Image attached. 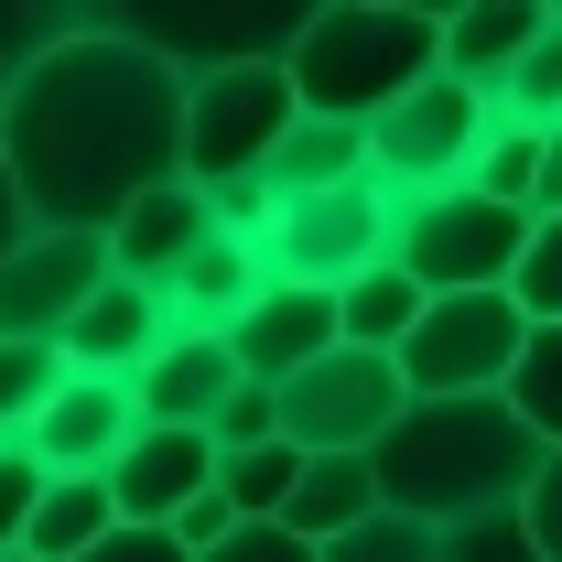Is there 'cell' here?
Returning <instances> with one entry per match:
<instances>
[{
	"mask_svg": "<svg viewBox=\"0 0 562 562\" xmlns=\"http://www.w3.org/2000/svg\"><path fill=\"white\" fill-rule=\"evenodd\" d=\"M390 238H401V195L368 173L347 195H303V206L271 216V281H314V292H347L357 271H379L390 260Z\"/></svg>",
	"mask_w": 562,
	"mask_h": 562,
	"instance_id": "9",
	"label": "cell"
},
{
	"mask_svg": "<svg viewBox=\"0 0 562 562\" xmlns=\"http://www.w3.org/2000/svg\"><path fill=\"white\" fill-rule=\"evenodd\" d=\"M303 120L292 66H227V76H184V184H271L281 140Z\"/></svg>",
	"mask_w": 562,
	"mask_h": 562,
	"instance_id": "4",
	"label": "cell"
},
{
	"mask_svg": "<svg viewBox=\"0 0 562 562\" xmlns=\"http://www.w3.org/2000/svg\"><path fill=\"white\" fill-rule=\"evenodd\" d=\"M281 66H292L303 120L379 131L401 98H422L443 76V11H412V0H314L303 11V44Z\"/></svg>",
	"mask_w": 562,
	"mask_h": 562,
	"instance_id": "3",
	"label": "cell"
},
{
	"mask_svg": "<svg viewBox=\"0 0 562 562\" xmlns=\"http://www.w3.org/2000/svg\"><path fill=\"white\" fill-rule=\"evenodd\" d=\"M0 162L33 227L109 238L140 195L184 184V76L87 11L44 66L0 98Z\"/></svg>",
	"mask_w": 562,
	"mask_h": 562,
	"instance_id": "1",
	"label": "cell"
},
{
	"mask_svg": "<svg viewBox=\"0 0 562 562\" xmlns=\"http://www.w3.org/2000/svg\"><path fill=\"white\" fill-rule=\"evenodd\" d=\"M541 140H552V131L497 120L487 151H476V195H497V206H519V216H541Z\"/></svg>",
	"mask_w": 562,
	"mask_h": 562,
	"instance_id": "24",
	"label": "cell"
},
{
	"mask_svg": "<svg viewBox=\"0 0 562 562\" xmlns=\"http://www.w3.org/2000/svg\"><path fill=\"white\" fill-rule=\"evenodd\" d=\"M109 530H131L120 497H109V476H44V508H33L22 552H33V562H87Z\"/></svg>",
	"mask_w": 562,
	"mask_h": 562,
	"instance_id": "20",
	"label": "cell"
},
{
	"mask_svg": "<svg viewBox=\"0 0 562 562\" xmlns=\"http://www.w3.org/2000/svg\"><path fill=\"white\" fill-rule=\"evenodd\" d=\"M541 22H552V0H465V11H443V76L476 87L497 109L508 76H519V55L541 44Z\"/></svg>",
	"mask_w": 562,
	"mask_h": 562,
	"instance_id": "17",
	"label": "cell"
},
{
	"mask_svg": "<svg viewBox=\"0 0 562 562\" xmlns=\"http://www.w3.org/2000/svg\"><path fill=\"white\" fill-rule=\"evenodd\" d=\"M206 487H216V443H206V432H162V422H140L131 454L109 465V497H120L131 530H173Z\"/></svg>",
	"mask_w": 562,
	"mask_h": 562,
	"instance_id": "14",
	"label": "cell"
},
{
	"mask_svg": "<svg viewBox=\"0 0 562 562\" xmlns=\"http://www.w3.org/2000/svg\"><path fill=\"white\" fill-rule=\"evenodd\" d=\"M325 562H454L443 552V530H412V519H368L357 541H336Z\"/></svg>",
	"mask_w": 562,
	"mask_h": 562,
	"instance_id": "31",
	"label": "cell"
},
{
	"mask_svg": "<svg viewBox=\"0 0 562 562\" xmlns=\"http://www.w3.org/2000/svg\"><path fill=\"white\" fill-rule=\"evenodd\" d=\"M368 519H390V508H379V465H368V454H303V487L281 508V530H303L314 552H336Z\"/></svg>",
	"mask_w": 562,
	"mask_h": 562,
	"instance_id": "19",
	"label": "cell"
},
{
	"mask_svg": "<svg viewBox=\"0 0 562 562\" xmlns=\"http://www.w3.org/2000/svg\"><path fill=\"white\" fill-rule=\"evenodd\" d=\"M216 454H260V443H281V390H260V379H238V401L216 412V432H206Z\"/></svg>",
	"mask_w": 562,
	"mask_h": 562,
	"instance_id": "30",
	"label": "cell"
},
{
	"mask_svg": "<svg viewBox=\"0 0 562 562\" xmlns=\"http://www.w3.org/2000/svg\"><path fill=\"white\" fill-rule=\"evenodd\" d=\"M443 552H454V562H541V541H530V519L508 508V519H476V530H454Z\"/></svg>",
	"mask_w": 562,
	"mask_h": 562,
	"instance_id": "34",
	"label": "cell"
},
{
	"mask_svg": "<svg viewBox=\"0 0 562 562\" xmlns=\"http://www.w3.org/2000/svg\"><path fill=\"white\" fill-rule=\"evenodd\" d=\"M33 508H44V465H33L22 443H0V552H22Z\"/></svg>",
	"mask_w": 562,
	"mask_h": 562,
	"instance_id": "32",
	"label": "cell"
},
{
	"mask_svg": "<svg viewBox=\"0 0 562 562\" xmlns=\"http://www.w3.org/2000/svg\"><path fill=\"white\" fill-rule=\"evenodd\" d=\"M206 562H325V552H314L303 530H281V519H238V530H227Z\"/></svg>",
	"mask_w": 562,
	"mask_h": 562,
	"instance_id": "33",
	"label": "cell"
},
{
	"mask_svg": "<svg viewBox=\"0 0 562 562\" xmlns=\"http://www.w3.org/2000/svg\"><path fill=\"white\" fill-rule=\"evenodd\" d=\"M76 22H87V11H44V0H0V98H11L22 76L44 66V55L66 44Z\"/></svg>",
	"mask_w": 562,
	"mask_h": 562,
	"instance_id": "28",
	"label": "cell"
},
{
	"mask_svg": "<svg viewBox=\"0 0 562 562\" xmlns=\"http://www.w3.org/2000/svg\"><path fill=\"white\" fill-rule=\"evenodd\" d=\"M422 314H432V292H422L401 260H379V271H357L347 292H336V325H347V347H368V357H401Z\"/></svg>",
	"mask_w": 562,
	"mask_h": 562,
	"instance_id": "22",
	"label": "cell"
},
{
	"mask_svg": "<svg viewBox=\"0 0 562 562\" xmlns=\"http://www.w3.org/2000/svg\"><path fill=\"white\" fill-rule=\"evenodd\" d=\"M508 292H519V314H530V325H562V216L530 227V260H519Z\"/></svg>",
	"mask_w": 562,
	"mask_h": 562,
	"instance_id": "29",
	"label": "cell"
},
{
	"mask_svg": "<svg viewBox=\"0 0 562 562\" xmlns=\"http://www.w3.org/2000/svg\"><path fill=\"white\" fill-rule=\"evenodd\" d=\"M347 347V325H336V292H314V281H271L238 325H227V357H238V379H260V390H281V379H303L314 357Z\"/></svg>",
	"mask_w": 562,
	"mask_h": 562,
	"instance_id": "12",
	"label": "cell"
},
{
	"mask_svg": "<svg viewBox=\"0 0 562 562\" xmlns=\"http://www.w3.org/2000/svg\"><path fill=\"white\" fill-rule=\"evenodd\" d=\"M131 432H140L131 379H66V390L44 401V422L22 432V454H33L44 476H109V465L131 454Z\"/></svg>",
	"mask_w": 562,
	"mask_h": 562,
	"instance_id": "13",
	"label": "cell"
},
{
	"mask_svg": "<svg viewBox=\"0 0 562 562\" xmlns=\"http://www.w3.org/2000/svg\"><path fill=\"white\" fill-rule=\"evenodd\" d=\"M519 347H530L519 292H443L401 347V379H412V401H508Z\"/></svg>",
	"mask_w": 562,
	"mask_h": 562,
	"instance_id": "6",
	"label": "cell"
},
{
	"mask_svg": "<svg viewBox=\"0 0 562 562\" xmlns=\"http://www.w3.org/2000/svg\"><path fill=\"white\" fill-rule=\"evenodd\" d=\"M303 487V454L292 443H260V454H216V497L238 508V519H281Z\"/></svg>",
	"mask_w": 562,
	"mask_h": 562,
	"instance_id": "25",
	"label": "cell"
},
{
	"mask_svg": "<svg viewBox=\"0 0 562 562\" xmlns=\"http://www.w3.org/2000/svg\"><path fill=\"white\" fill-rule=\"evenodd\" d=\"M131 44H151L173 76H227V66H281L303 44V0H271V11H206V0H131L109 11Z\"/></svg>",
	"mask_w": 562,
	"mask_h": 562,
	"instance_id": "10",
	"label": "cell"
},
{
	"mask_svg": "<svg viewBox=\"0 0 562 562\" xmlns=\"http://www.w3.org/2000/svg\"><path fill=\"white\" fill-rule=\"evenodd\" d=\"M497 109L476 87H454V76H432L422 98H401L379 131H368V173L412 206V195H443V184H476V151H487Z\"/></svg>",
	"mask_w": 562,
	"mask_h": 562,
	"instance_id": "8",
	"label": "cell"
},
{
	"mask_svg": "<svg viewBox=\"0 0 562 562\" xmlns=\"http://www.w3.org/2000/svg\"><path fill=\"white\" fill-rule=\"evenodd\" d=\"M162 347H173V303H162L151 281H120V271L98 281V303L66 325V368L76 379H140Z\"/></svg>",
	"mask_w": 562,
	"mask_h": 562,
	"instance_id": "15",
	"label": "cell"
},
{
	"mask_svg": "<svg viewBox=\"0 0 562 562\" xmlns=\"http://www.w3.org/2000/svg\"><path fill=\"white\" fill-rule=\"evenodd\" d=\"M497 120H530V131H562V11L541 22V44L519 55L508 98H497Z\"/></svg>",
	"mask_w": 562,
	"mask_h": 562,
	"instance_id": "27",
	"label": "cell"
},
{
	"mask_svg": "<svg viewBox=\"0 0 562 562\" xmlns=\"http://www.w3.org/2000/svg\"><path fill=\"white\" fill-rule=\"evenodd\" d=\"M0 562H33V552H0Z\"/></svg>",
	"mask_w": 562,
	"mask_h": 562,
	"instance_id": "39",
	"label": "cell"
},
{
	"mask_svg": "<svg viewBox=\"0 0 562 562\" xmlns=\"http://www.w3.org/2000/svg\"><path fill=\"white\" fill-rule=\"evenodd\" d=\"M519 519H530V541H541V562H562V454L541 465V487H530V508H519Z\"/></svg>",
	"mask_w": 562,
	"mask_h": 562,
	"instance_id": "35",
	"label": "cell"
},
{
	"mask_svg": "<svg viewBox=\"0 0 562 562\" xmlns=\"http://www.w3.org/2000/svg\"><path fill=\"white\" fill-rule=\"evenodd\" d=\"M66 379H76V368H66V347H11V336H0V443H22Z\"/></svg>",
	"mask_w": 562,
	"mask_h": 562,
	"instance_id": "23",
	"label": "cell"
},
{
	"mask_svg": "<svg viewBox=\"0 0 562 562\" xmlns=\"http://www.w3.org/2000/svg\"><path fill=\"white\" fill-rule=\"evenodd\" d=\"M401 412H412L401 357H368V347H336L303 379H281V443L292 454H379Z\"/></svg>",
	"mask_w": 562,
	"mask_h": 562,
	"instance_id": "7",
	"label": "cell"
},
{
	"mask_svg": "<svg viewBox=\"0 0 562 562\" xmlns=\"http://www.w3.org/2000/svg\"><path fill=\"white\" fill-rule=\"evenodd\" d=\"M347 184H368V131H347V120H292V140H281V162H271V195L303 206V195H347Z\"/></svg>",
	"mask_w": 562,
	"mask_h": 562,
	"instance_id": "21",
	"label": "cell"
},
{
	"mask_svg": "<svg viewBox=\"0 0 562 562\" xmlns=\"http://www.w3.org/2000/svg\"><path fill=\"white\" fill-rule=\"evenodd\" d=\"M530 227H541V216L497 206L476 184H443V195H412V206H401L390 260H401L432 303H443V292H508L519 260H530Z\"/></svg>",
	"mask_w": 562,
	"mask_h": 562,
	"instance_id": "5",
	"label": "cell"
},
{
	"mask_svg": "<svg viewBox=\"0 0 562 562\" xmlns=\"http://www.w3.org/2000/svg\"><path fill=\"white\" fill-rule=\"evenodd\" d=\"M33 238V216H22V184H11V162H0V260Z\"/></svg>",
	"mask_w": 562,
	"mask_h": 562,
	"instance_id": "37",
	"label": "cell"
},
{
	"mask_svg": "<svg viewBox=\"0 0 562 562\" xmlns=\"http://www.w3.org/2000/svg\"><path fill=\"white\" fill-rule=\"evenodd\" d=\"M216 238V206H206V184H162V195H140L120 227H109V260H120V281H162L184 271L195 249Z\"/></svg>",
	"mask_w": 562,
	"mask_h": 562,
	"instance_id": "18",
	"label": "cell"
},
{
	"mask_svg": "<svg viewBox=\"0 0 562 562\" xmlns=\"http://www.w3.org/2000/svg\"><path fill=\"white\" fill-rule=\"evenodd\" d=\"M368 465H379V508H390V519L454 541V530H476V519L530 508L552 443L508 412V401H412Z\"/></svg>",
	"mask_w": 562,
	"mask_h": 562,
	"instance_id": "2",
	"label": "cell"
},
{
	"mask_svg": "<svg viewBox=\"0 0 562 562\" xmlns=\"http://www.w3.org/2000/svg\"><path fill=\"white\" fill-rule=\"evenodd\" d=\"M541 216H562V131L541 140Z\"/></svg>",
	"mask_w": 562,
	"mask_h": 562,
	"instance_id": "38",
	"label": "cell"
},
{
	"mask_svg": "<svg viewBox=\"0 0 562 562\" xmlns=\"http://www.w3.org/2000/svg\"><path fill=\"white\" fill-rule=\"evenodd\" d=\"M508 412L562 454V325H530V347H519V368H508Z\"/></svg>",
	"mask_w": 562,
	"mask_h": 562,
	"instance_id": "26",
	"label": "cell"
},
{
	"mask_svg": "<svg viewBox=\"0 0 562 562\" xmlns=\"http://www.w3.org/2000/svg\"><path fill=\"white\" fill-rule=\"evenodd\" d=\"M131 401H140V422H162V432H216V412L238 401V357H227V336L173 325V347L131 379Z\"/></svg>",
	"mask_w": 562,
	"mask_h": 562,
	"instance_id": "16",
	"label": "cell"
},
{
	"mask_svg": "<svg viewBox=\"0 0 562 562\" xmlns=\"http://www.w3.org/2000/svg\"><path fill=\"white\" fill-rule=\"evenodd\" d=\"M120 271L109 238H66V227H33L11 260H0V336L11 347H66V325L98 303V281Z\"/></svg>",
	"mask_w": 562,
	"mask_h": 562,
	"instance_id": "11",
	"label": "cell"
},
{
	"mask_svg": "<svg viewBox=\"0 0 562 562\" xmlns=\"http://www.w3.org/2000/svg\"><path fill=\"white\" fill-rule=\"evenodd\" d=\"M87 562H195V552H184L173 530H109V541H98Z\"/></svg>",
	"mask_w": 562,
	"mask_h": 562,
	"instance_id": "36",
	"label": "cell"
}]
</instances>
